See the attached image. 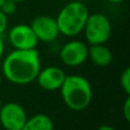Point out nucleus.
Masks as SVG:
<instances>
[{"instance_id":"nucleus-1","label":"nucleus","mask_w":130,"mask_h":130,"mask_svg":"<svg viewBox=\"0 0 130 130\" xmlns=\"http://www.w3.org/2000/svg\"><path fill=\"white\" fill-rule=\"evenodd\" d=\"M41 69L40 54L33 49H14L2 61V74L6 80L17 86L36 80Z\"/></svg>"},{"instance_id":"nucleus-2","label":"nucleus","mask_w":130,"mask_h":130,"mask_svg":"<svg viewBox=\"0 0 130 130\" xmlns=\"http://www.w3.org/2000/svg\"><path fill=\"white\" fill-rule=\"evenodd\" d=\"M61 90L64 104L72 111L80 112L90 105L92 101V87L88 79L79 74L66 75Z\"/></svg>"},{"instance_id":"nucleus-3","label":"nucleus","mask_w":130,"mask_h":130,"mask_svg":"<svg viewBox=\"0 0 130 130\" xmlns=\"http://www.w3.org/2000/svg\"><path fill=\"white\" fill-rule=\"evenodd\" d=\"M88 7L82 1L72 0L66 4L55 18L59 34L69 38L78 36L82 32L86 21L89 16Z\"/></svg>"},{"instance_id":"nucleus-4","label":"nucleus","mask_w":130,"mask_h":130,"mask_svg":"<svg viewBox=\"0 0 130 130\" xmlns=\"http://www.w3.org/2000/svg\"><path fill=\"white\" fill-rule=\"evenodd\" d=\"M82 32L89 45L106 43L112 33V24L110 18L104 14H89Z\"/></svg>"},{"instance_id":"nucleus-5","label":"nucleus","mask_w":130,"mask_h":130,"mask_svg":"<svg viewBox=\"0 0 130 130\" xmlns=\"http://www.w3.org/2000/svg\"><path fill=\"white\" fill-rule=\"evenodd\" d=\"M27 119L24 107L15 102L1 104L0 124L5 130H21Z\"/></svg>"},{"instance_id":"nucleus-6","label":"nucleus","mask_w":130,"mask_h":130,"mask_svg":"<svg viewBox=\"0 0 130 130\" xmlns=\"http://www.w3.org/2000/svg\"><path fill=\"white\" fill-rule=\"evenodd\" d=\"M59 58L69 67L80 66L88 59V46L80 40L69 41L59 50Z\"/></svg>"},{"instance_id":"nucleus-7","label":"nucleus","mask_w":130,"mask_h":130,"mask_svg":"<svg viewBox=\"0 0 130 130\" xmlns=\"http://www.w3.org/2000/svg\"><path fill=\"white\" fill-rule=\"evenodd\" d=\"M9 43L14 49H33L38 45V39L30 24H16L8 31Z\"/></svg>"},{"instance_id":"nucleus-8","label":"nucleus","mask_w":130,"mask_h":130,"mask_svg":"<svg viewBox=\"0 0 130 130\" xmlns=\"http://www.w3.org/2000/svg\"><path fill=\"white\" fill-rule=\"evenodd\" d=\"M31 29L33 30L38 41L45 43L54 42L59 36L58 26H57L56 20L52 16L40 15L33 18L30 24Z\"/></svg>"},{"instance_id":"nucleus-9","label":"nucleus","mask_w":130,"mask_h":130,"mask_svg":"<svg viewBox=\"0 0 130 130\" xmlns=\"http://www.w3.org/2000/svg\"><path fill=\"white\" fill-rule=\"evenodd\" d=\"M66 76L64 70L58 66H47L40 69L36 80L39 87L47 91L59 90Z\"/></svg>"},{"instance_id":"nucleus-10","label":"nucleus","mask_w":130,"mask_h":130,"mask_svg":"<svg viewBox=\"0 0 130 130\" xmlns=\"http://www.w3.org/2000/svg\"><path fill=\"white\" fill-rule=\"evenodd\" d=\"M88 58L92 64L104 67L112 62V52L107 46H105V43L90 45V47H88Z\"/></svg>"},{"instance_id":"nucleus-11","label":"nucleus","mask_w":130,"mask_h":130,"mask_svg":"<svg viewBox=\"0 0 130 130\" xmlns=\"http://www.w3.org/2000/svg\"><path fill=\"white\" fill-rule=\"evenodd\" d=\"M21 130H54V122L47 114L39 113L27 118Z\"/></svg>"},{"instance_id":"nucleus-12","label":"nucleus","mask_w":130,"mask_h":130,"mask_svg":"<svg viewBox=\"0 0 130 130\" xmlns=\"http://www.w3.org/2000/svg\"><path fill=\"white\" fill-rule=\"evenodd\" d=\"M120 85L126 95H130V69L127 67L120 75Z\"/></svg>"},{"instance_id":"nucleus-13","label":"nucleus","mask_w":130,"mask_h":130,"mask_svg":"<svg viewBox=\"0 0 130 130\" xmlns=\"http://www.w3.org/2000/svg\"><path fill=\"white\" fill-rule=\"evenodd\" d=\"M0 10L7 16L14 15L17 10V2L13 1V0H5L0 6Z\"/></svg>"},{"instance_id":"nucleus-14","label":"nucleus","mask_w":130,"mask_h":130,"mask_svg":"<svg viewBox=\"0 0 130 130\" xmlns=\"http://www.w3.org/2000/svg\"><path fill=\"white\" fill-rule=\"evenodd\" d=\"M7 27H8V16L0 10V36H2L7 31Z\"/></svg>"},{"instance_id":"nucleus-15","label":"nucleus","mask_w":130,"mask_h":130,"mask_svg":"<svg viewBox=\"0 0 130 130\" xmlns=\"http://www.w3.org/2000/svg\"><path fill=\"white\" fill-rule=\"evenodd\" d=\"M122 113H123V117L126 119V121L129 122L130 121V97H129V95H127V98L123 103Z\"/></svg>"},{"instance_id":"nucleus-16","label":"nucleus","mask_w":130,"mask_h":130,"mask_svg":"<svg viewBox=\"0 0 130 130\" xmlns=\"http://www.w3.org/2000/svg\"><path fill=\"white\" fill-rule=\"evenodd\" d=\"M4 54H5V42L2 40V37L0 36V61L4 57Z\"/></svg>"},{"instance_id":"nucleus-17","label":"nucleus","mask_w":130,"mask_h":130,"mask_svg":"<svg viewBox=\"0 0 130 130\" xmlns=\"http://www.w3.org/2000/svg\"><path fill=\"white\" fill-rule=\"evenodd\" d=\"M97 130H115L112 126H107V124H104V126H101L99 128H97Z\"/></svg>"},{"instance_id":"nucleus-18","label":"nucleus","mask_w":130,"mask_h":130,"mask_svg":"<svg viewBox=\"0 0 130 130\" xmlns=\"http://www.w3.org/2000/svg\"><path fill=\"white\" fill-rule=\"evenodd\" d=\"M108 2H111V4H121V2H123L124 0H107Z\"/></svg>"},{"instance_id":"nucleus-19","label":"nucleus","mask_w":130,"mask_h":130,"mask_svg":"<svg viewBox=\"0 0 130 130\" xmlns=\"http://www.w3.org/2000/svg\"><path fill=\"white\" fill-rule=\"evenodd\" d=\"M13 1H15V2H17L18 4V2H24L25 0H13Z\"/></svg>"},{"instance_id":"nucleus-20","label":"nucleus","mask_w":130,"mask_h":130,"mask_svg":"<svg viewBox=\"0 0 130 130\" xmlns=\"http://www.w3.org/2000/svg\"><path fill=\"white\" fill-rule=\"evenodd\" d=\"M1 83H2V76L0 75V86H1Z\"/></svg>"},{"instance_id":"nucleus-21","label":"nucleus","mask_w":130,"mask_h":130,"mask_svg":"<svg viewBox=\"0 0 130 130\" xmlns=\"http://www.w3.org/2000/svg\"><path fill=\"white\" fill-rule=\"evenodd\" d=\"M4 1H5V0H0V6L2 5V2H4Z\"/></svg>"},{"instance_id":"nucleus-22","label":"nucleus","mask_w":130,"mask_h":130,"mask_svg":"<svg viewBox=\"0 0 130 130\" xmlns=\"http://www.w3.org/2000/svg\"><path fill=\"white\" fill-rule=\"evenodd\" d=\"M76 1H82V2H85V1H87V0H76Z\"/></svg>"},{"instance_id":"nucleus-23","label":"nucleus","mask_w":130,"mask_h":130,"mask_svg":"<svg viewBox=\"0 0 130 130\" xmlns=\"http://www.w3.org/2000/svg\"><path fill=\"white\" fill-rule=\"evenodd\" d=\"M1 104H2V103H1V99H0V106H1Z\"/></svg>"}]
</instances>
